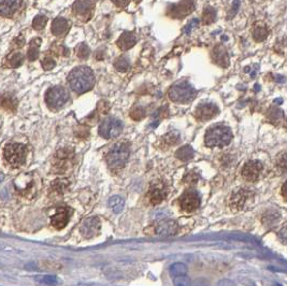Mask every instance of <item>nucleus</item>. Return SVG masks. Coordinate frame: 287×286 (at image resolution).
<instances>
[{
  "label": "nucleus",
  "instance_id": "obj_30",
  "mask_svg": "<svg viewBox=\"0 0 287 286\" xmlns=\"http://www.w3.org/2000/svg\"><path fill=\"white\" fill-rule=\"evenodd\" d=\"M169 272H170V276H171L172 278L185 276L187 273V267L184 264H181V263L173 264L171 267H170Z\"/></svg>",
  "mask_w": 287,
  "mask_h": 286
},
{
  "label": "nucleus",
  "instance_id": "obj_1",
  "mask_svg": "<svg viewBox=\"0 0 287 286\" xmlns=\"http://www.w3.org/2000/svg\"><path fill=\"white\" fill-rule=\"evenodd\" d=\"M68 83L72 91L78 94H83L93 88L95 84V76L90 67L79 66L69 73Z\"/></svg>",
  "mask_w": 287,
  "mask_h": 286
},
{
  "label": "nucleus",
  "instance_id": "obj_51",
  "mask_svg": "<svg viewBox=\"0 0 287 286\" xmlns=\"http://www.w3.org/2000/svg\"><path fill=\"white\" fill-rule=\"evenodd\" d=\"M274 103H283V99L280 98V99H274Z\"/></svg>",
  "mask_w": 287,
  "mask_h": 286
},
{
  "label": "nucleus",
  "instance_id": "obj_10",
  "mask_svg": "<svg viewBox=\"0 0 287 286\" xmlns=\"http://www.w3.org/2000/svg\"><path fill=\"white\" fill-rule=\"evenodd\" d=\"M218 106L212 103H203L199 105L195 110V117L199 121L207 122L211 118H213L215 115L219 114Z\"/></svg>",
  "mask_w": 287,
  "mask_h": 286
},
{
  "label": "nucleus",
  "instance_id": "obj_48",
  "mask_svg": "<svg viewBox=\"0 0 287 286\" xmlns=\"http://www.w3.org/2000/svg\"><path fill=\"white\" fill-rule=\"evenodd\" d=\"M114 3L116 5H119V7H125V5H127L129 2L128 1H125V2L124 1H114Z\"/></svg>",
  "mask_w": 287,
  "mask_h": 286
},
{
  "label": "nucleus",
  "instance_id": "obj_47",
  "mask_svg": "<svg viewBox=\"0 0 287 286\" xmlns=\"http://www.w3.org/2000/svg\"><path fill=\"white\" fill-rule=\"evenodd\" d=\"M275 81H277L278 83H284L285 79H284V76H282V75H277L275 76Z\"/></svg>",
  "mask_w": 287,
  "mask_h": 286
},
{
  "label": "nucleus",
  "instance_id": "obj_5",
  "mask_svg": "<svg viewBox=\"0 0 287 286\" xmlns=\"http://www.w3.org/2000/svg\"><path fill=\"white\" fill-rule=\"evenodd\" d=\"M26 147L21 143H9L4 147V158L13 167H20L26 160Z\"/></svg>",
  "mask_w": 287,
  "mask_h": 286
},
{
  "label": "nucleus",
  "instance_id": "obj_25",
  "mask_svg": "<svg viewBox=\"0 0 287 286\" xmlns=\"http://www.w3.org/2000/svg\"><path fill=\"white\" fill-rule=\"evenodd\" d=\"M0 105H1L4 109L14 112L17 107V99L11 94H4L0 97Z\"/></svg>",
  "mask_w": 287,
  "mask_h": 286
},
{
  "label": "nucleus",
  "instance_id": "obj_38",
  "mask_svg": "<svg viewBox=\"0 0 287 286\" xmlns=\"http://www.w3.org/2000/svg\"><path fill=\"white\" fill-rule=\"evenodd\" d=\"M130 116L134 121H140L145 116V110L142 107H136V108L130 112Z\"/></svg>",
  "mask_w": 287,
  "mask_h": 286
},
{
  "label": "nucleus",
  "instance_id": "obj_9",
  "mask_svg": "<svg viewBox=\"0 0 287 286\" xmlns=\"http://www.w3.org/2000/svg\"><path fill=\"white\" fill-rule=\"evenodd\" d=\"M263 169V165L259 160H250L243 166L242 177L248 182H256L258 180Z\"/></svg>",
  "mask_w": 287,
  "mask_h": 286
},
{
  "label": "nucleus",
  "instance_id": "obj_2",
  "mask_svg": "<svg viewBox=\"0 0 287 286\" xmlns=\"http://www.w3.org/2000/svg\"><path fill=\"white\" fill-rule=\"evenodd\" d=\"M232 140L231 129L224 125H216L207 130L204 142L209 147H224Z\"/></svg>",
  "mask_w": 287,
  "mask_h": 286
},
{
  "label": "nucleus",
  "instance_id": "obj_16",
  "mask_svg": "<svg viewBox=\"0 0 287 286\" xmlns=\"http://www.w3.org/2000/svg\"><path fill=\"white\" fill-rule=\"evenodd\" d=\"M178 224L173 220H162L155 227V232L159 236H172L177 234Z\"/></svg>",
  "mask_w": 287,
  "mask_h": 286
},
{
  "label": "nucleus",
  "instance_id": "obj_39",
  "mask_svg": "<svg viewBox=\"0 0 287 286\" xmlns=\"http://www.w3.org/2000/svg\"><path fill=\"white\" fill-rule=\"evenodd\" d=\"M37 281L40 282L41 284H45V285H56L57 284V279L56 277H52V276H44V277H37Z\"/></svg>",
  "mask_w": 287,
  "mask_h": 286
},
{
  "label": "nucleus",
  "instance_id": "obj_7",
  "mask_svg": "<svg viewBox=\"0 0 287 286\" xmlns=\"http://www.w3.org/2000/svg\"><path fill=\"white\" fill-rule=\"evenodd\" d=\"M123 129V123L115 117H109L100 124L99 126V135L105 139H111L118 137Z\"/></svg>",
  "mask_w": 287,
  "mask_h": 286
},
{
  "label": "nucleus",
  "instance_id": "obj_35",
  "mask_svg": "<svg viewBox=\"0 0 287 286\" xmlns=\"http://www.w3.org/2000/svg\"><path fill=\"white\" fill-rule=\"evenodd\" d=\"M46 22H48V17L44 15H38L37 17H34V20L32 22V27L37 31H41L43 29Z\"/></svg>",
  "mask_w": 287,
  "mask_h": 286
},
{
  "label": "nucleus",
  "instance_id": "obj_29",
  "mask_svg": "<svg viewBox=\"0 0 287 286\" xmlns=\"http://www.w3.org/2000/svg\"><path fill=\"white\" fill-rule=\"evenodd\" d=\"M114 67L116 70L120 71V72H126V71L130 67L129 58L126 56L119 57L114 63Z\"/></svg>",
  "mask_w": 287,
  "mask_h": 286
},
{
  "label": "nucleus",
  "instance_id": "obj_41",
  "mask_svg": "<svg viewBox=\"0 0 287 286\" xmlns=\"http://www.w3.org/2000/svg\"><path fill=\"white\" fill-rule=\"evenodd\" d=\"M280 218V214L278 213H273L272 211L269 212L267 215H265V218H263V220H265V223L268 224V225H273V222H272V218Z\"/></svg>",
  "mask_w": 287,
  "mask_h": 286
},
{
  "label": "nucleus",
  "instance_id": "obj_13",
  "mask_svg": "<svg viewBox=\"0 0 287 286\" xmlns=\"http://www.w3.org/2000/svg\"><path fill=\"white\" fill-rule=\"evenodd\" d=\"M212 59L215 64L223 68H227L229 66V54L226 47L223 44H218L214 46L212 51Z\"/></svg>",
  "mask_w": 287,
  "mask_h": 286
},
{
  "label": "nucleus",
  "instance_id": "obj_46",
  "mask_svg": "<svg viewBox=\"0 0 287 286\" xmlns=\"http://www.w3.org/2000/svg\"><path fill=\"white\" fill-rule=\"evenodd\" d=\"M281 192H282V196L284 197V199L287 201V182H285V183L283 184L282 190H281Z\"/></svg>",
  "mask_w": 287,
  "mask_h": 286
},
{
  "label": "nucleus",
  "instance_id": "obj_33",
  "mask_svg": "<svg viewBox=\"0 0 287 286\" xmlns=\"http://www.w3.org/2000/svg\"><path fill=\"white\" fill-rule=\"evenodd\" d=\"M75 51H77V55L78 57L85 59L90 56L91 54V50L90 47L87 46L85 43H80L77 47H75Z\"/></svg>",
  "mask_w": 287,
  "mask_h": 286
},
{
  "label": "nucleus",
  "instance_id": "obj_43",
  "mask_svg": "<svg viewBox=\"0 0 287 286\" xmlns=\"http://www.w3.org/2000/svg\"><path fill=\"white\" fill-rule=\"evenodd\" d=\"M218 286H237L235 283H233L231 280H221V281L218 283Z\"/></svg>",
  "mask_w": 287,
  "mask_h": 286
},
{
  "label": "nucleus",
  "instance_id": "obj_27",
  "mask_svg": "<svg viewBox=\"0 0 287 286\" xmlns=\"http://www.w3.org/2000/svg\"><path fill=\"white\" fill-rule=\"evenodd\" d=\"M194 154L195 152L191 145H185L179 148L177 153H175V156L182 160V162H187V160H191L194 157Z\"/></svg>",
  "mask_w": 287,
  "mask_h": 286
},
{
  "label": "nucleus",
  "instance_id": "obj_34",
  "mask_svg": "<svg viewBox=\"0 0 287 286\" xmlns=\"http://www.w3.org/2000/svg\"><path fill=\"white\" fill-rule=\"evenodd\" d=\"M180 140V135L178 132H170L163 137V141H165L168 145L177 144Z\"/></svg>",
  "mask_w": 287,
  "mask_h": 286
},
{
  "label": "nucleus",
  "instance_id": "obj_18",
  "mask_svg": "<svg viewBox=\"0 0 287 286\" xmlns=\"http://www.w3.org/2000/svg\"><path fill=\"white\" fill-rule=\"evenodd\" d=\"M15 187L16 190L23 195H27L29 190L33 188V180L31 175H23L15 180Z\"/></svg>",
  "mask_w": 287,
  "mask_h": 286
},
{
  "label": "nucleus",
  "instance_id": "obj_37",
  "mask_svg": "<svg viewBox=\"0 0 287 286\" xmlns=\"http://www.w3.org/2000/svg\"><path fill=\"white\" fill-rule=\"evenodd\" d=\"M199 180V177L194 171H190L189 174H186V176L183 178V182L186 184H190V185H195L197 184Z\"/></svg>",
  "mask_w": 287,
  "mask_h": 286
},
{
  "label": "nucleus",
  "instance_id": "obj_32",
  "mask_svg": "<svg viewBox=\"0 0 287 286\" xmlns=\"http://www.w3.org/2000/svg\"><path fill=\"white\" fill-rule=\"evenodd\" d=\"M23 61H24V56H23L22 53L17 52V53H14V54H12V55H10L9 65L11 67L16 68V67L21 66V65L23 64Z\"/></svg>",
  "mask_w": 287,
  "mask_h": 286
},
{
  "label": "nucleus",
  "instance_id": "obj_40",
  "mask_svg": "<svg viewBox=\"0 0 287 286\" xmlns=\"http://www.w3.org/2000/svg\"><path fill=\"white\" fill-rule=\"evenodd\" d=\"M56 66V63L53 58L51 57H45L42 61V67L45 70H51L52 68H54Z\"/></svg>",
  "mask_w": 287,
  "mask_h": 286
},
{
  "label": "nucleus",
  "instance_id": "obj_15",
  "mask_svg": "<svg viewBox=\"0 0 287 286\" xmlns=\"http://www.w3.org/2000/svg\"><path fill=\"white\" fill-rule=\"evenodd\" d=\"M69 219H70L69 210L67 209V208H60L54 215L52 216L51 223L55 228L62 229L68 224Z\"/></svg>",
  "mask_w": 287,
  "mask_h": 286
},
{
  "label": "nucleus",
  "instance_id": "obj_4",
  "mask_svg": "<svg viewBox=\"0 0 287 286\" xmlns=\"http://www.w3.org/2000/svg\"><path fill=\"white\" fill-rule=\"evenodd\" d=\"M130 147L127 142H118L107 154V162L112 169H120L129 158Z\"/></svg>",
  "mask_w": 287,
  "mask_h": 286
},
{
  "label": "nucleus",
  "instance_id": "obj_6",
  "mask_svg": "<svg viewBox=\"0 0 287 286\" xmlns=\"http://www.w3.org/2000/svg\"><path fill=\"white\" fill-rule=\"evenodd\" d=\"M69 100V93L65 87L55 86L45 94V103L51 109H58Z\"/></svg>",
  "mask_w": 287,
  "mask_h": 286
},
{
  "label": "nucleus",
  "instance_id": "obj_42",
  "mask_svg": "<svg viewBox=\"0 0 287 286\" xmlns=\"http://www.w3.org/2000/svg\"><path fill=\"white\" fill-rule=\"evenodd\" d=\"M198 24H199V20L198 19H194V20H191L187 25L185 26L184 28V33L185 34H190L191 32V29L192 28H195L196 26H198Z\"/></svg>",
  "mask_w": 287,
  "mask_h": 286
},
{
  "label": "nucleus",
  "instance_id": "obj_28",
  "mask_svg": "<svg viewBox=\"0 0 287 286\" xmlns=\"http://www.w3.org/2000/svg\"><path fill=\"white\" fill-rule=\"evenodd\" d=\"M108 205L113 210V212L120 213L124 209V199L120 197V196H113V197L109 199Z\"/></svg>",
  "mask_w": 287,
  "mask_h": 286
},
{
  "label": "nucleus",
  "instance_id": "obj_12",
  "mask_svg": "<svg viewBox=\"0 0 287 286\" xmlns=\"http://www.w3.org/2000/svg\"><path fill=\"white\" fill-rule=\"evenodd\" d=\"M100 229V220L98 217H90L86 218L81 225L82 235L86 238H91L96 236Z\"/></svg>",
  "mask_w": 287,
  "mask_h": 286
},
{
  "label": "nucleus",
  "instance_id": "obj_45",
  "mask_svg": "<svg viewBox=\"0 0 287 286\" xmlns=\"http://www.w3.org/2000/svg\"><path fill=\"white\" fill-rule=\"evenodd\" d=\"M239 5H240V2L239 1H235V2L232 3V10H231V13L229 15V19H232V16L237 13Z\"/></svg>",
  "mask_w": 287,
  "mask_h": 286
},
{
  "label": "nucleus",
  "instance_id": "obj_50",
  "mask_svg": "<svg viewBox=\"0 0 287 286\" xmlns=\"http://www.w3.org/2000/svg\"><path fill=\"white\" fill-rule=\"evenodd\" d=\"M254 89H255V92H258L259 89H260V86H259L258 84H256V85H255V87H254Z\"/></svg>",
  "mask_w": 287,
  "mask_h": 286
},
{
  "label": "nucleus",
  "instance_id": "obj_36",
  "mask_svg": "<svg viewBox=\"0 0 287 286\" xmlns=\"http://www.w3.org/2000/svg\"><path fill=\"white\" fill-rule=\"evenodd\" d=\"M173 284L174 286H191V279L185 275V276L173 278Z\"/></svg>",
  "mask_w": 287,
  "mask_h": 286
},
{
  "label": "nucleus",
  "instance_id": "obj_49",
  "mask_svg": "<svg viewBox=\"0 0 287 286\" xmlns=\"http://www.w3.org/2000/svg\"><path fill=\"white\" fill-rule=\"evenodd\" d=\"M3 180H4V176L1 174V172H0V183H1Z\"/></svg>",
  "mask_w": 287,
  "mask_h": 286
},
{
  "label": "nucleus",
  "instance_id": "obj_31",
  "mask_svg": "<svg viewBox=\"0 0 287 286\" xmlns=\"http://www.w3.org/2000/svg\"><path fill=\"white\" fill-rule=\"evenodd\" d=\"M216 17V11L212 7H207L203 10V14H202V22L206 25H209V24H212L215 21Z\"/></svg>",
  "mask_w": 287,
  "mask_h": 286
},
{
  "label": "nucleus",
  "instance_id": "obj_17",
  "mask_svg": "<svg viewBox=\"0 0 287 286\" xmlns=\"http://www.w3.org/2000/svg\"><path fill=\"white\" fill-rule=\"evenodd\" d=\"M69 28L70 23L66 19H64V17H57L52 23L51 31L56 37H64L69 32Z\"/></svg>",
  "mask_w": 287,
  "mask_h": 286
},
{
  "label": "nucleus",
  "instance_id": "obj_23",
  "mask_svg": "<svg viewBox=\"0 0 287 286\" xmlns=\"http://www.w3.org/2000/svg\"><path fill=\"white\" fill-rule=\"evenodd\" d=\"M95 8V2L90 1V0H83V1H77L73 4V11L77 14L86 15Z\"/></svg>",
  "mask_w": 287,
  "mask_h": 286
},
{
  "label": "nucleus",
  "instance_id": "obj_14",
  "mask_svg": "<svg viewBox=\"0 0 287 286\" xmlns=\"http://www.w3.org/2000/svg\"><path fill=\"white\" fill-rule=\"evenodd\" d=\"M167 195H168L167 188L165 185H163V184H161V183L155 184V185L152 186L150 193H149L151 204L152 205L160 204L161 201L165 200V198L167 197Z\"/></svg>",
  "mask_w": 287,
  "mask_h": 286
},
{
  "label": "nucleus",
  "instance_id": "obj_21",
  "mask_svg": "<svg viewBox=\"0 0 287 286\" xmlns=\"http://www.w3.org/2000/svg\"><path fill=\"white\" fill-rule=\"evenodd\" d=\"M250 192L247 189H239L238 192H235L231 196L230 199V205L231 207L236 208V209H241V208L244 206L245 201L249 198Z\"/></svg>",
  "mask_w": 287,
  "mask_h": 286
},
{
  "label": "nucleus",
  "instance_id": "obj_52",
  "mask_svg": "<svg viewBox=\"0 0 287 286\" xmlns=\"http://www.w3.org/2000/svg\"><path fill=\"white\" fill-rule=\"evenodd\" d=\"M285 127H287V118H286V121H285Z\"/></svg>",
  "mask_w": 287,
  "mask_h": 286
},
{
  "label": "nucleus",
  "instance_id": "obj_26",
  "mask_svg": "<svg viewBox=\"0 0 287 286\" xmlns=\"http://www.w3.org/2000/svg\"><path fill=\"white\" fill-rule=\"evenodd\" d=\"M41 45V39L37 38L34 40H32V42L29 43L28 47V52H27V58L29 61H36V59L39 57V47Z\"/></svg>",
  "mask_w": 287,
  "mask_h": 286
},
{
  "label": "nucleus",
  "instance_id": "obj_44",
  "mask_svg": "<svg viewBox=\"0 0 287 286\" xmlns=\"http://www.w3.org/2000/svg\"><path fill=\"white\" fill-rule=\"evenodd\" d=\"M280 239L283 242L287 243V227H284L280 231Z\"/></svg>",
  "mask_w": 287,
  "mask_h": 286
},
{
  "label": "nucleus",
  "instance_id": "obj_24",
  "mask_svg": "<svg viewBox=\"0 0 287 286\" xmlns=\"http://www.w3.org/2000/svg\"><path fill=\"white\" fill-rule=\"evenodd\" d=\"M267 120L272 123V124H280L281 121L283 120V117H284V113L282 110H280L278 107H275V106H271L270 108L268 109L267 111Z\"/></svg>",
  "mask_w": 287,
  "mask_h": 286
},
{
  "label": "nucleus",
  "instance_id": "obj_20",
  "mask_svg": "<svg viewBox=\"0 0 287 286\" xmlns=\"http://www.w3.org/2000/svg\"><path fill=\"white\" fill-rule=\"evenodd\" d=\"M21 4L22 2L16 1V0H4V1H0V15L12 16L14 12L20 8Z\"/></svg>",
  "mask_w": 287,
  "mask_h": 286
},
{
  "label": "nucleus",
  "instance_id": "obj_3",
  "mask_svg": "<svg viewBox=\"0 0 287 286\" xmlns=\"http://www.w3.org/2000/svg\"><path fill=\"white\" fill-rule=\"evenodd\" d=\"M168 95L169 98L174 103L187 104L195 99L197 92L195 87L187 81H180L170 87Z\"/></svg>",
  "mask_w": 287,
  "mask_h": 286
},
{
  "label": "nucleus",
  "instance_id": "obj_19",
  "mask_svg": "<svg viewBox=\"0 0 287 286\" xmlns=\"http://www.w3.org/2000/svg\"><path fill=\"white\" fill-rule=\"evenodd\" d=\"M116 43H118V46L122 51H127L137 43V37L131 32H125L121 35Z\"/></svg>",
  "mask_w": 287,
  "mask_h": 286
},
{
  "label": "nucleus",
  "instance_id": "obj_11",
  "mask_svg": "<svg viewBox=\"0 0 287 286\" xmlns=\"http://www.w3.org/2000/svg\"><path fill=\"white\" fill-rule=\"evenodd\" d=\"M195 10V3L192 1H181L172 4L168 10V15L173 19H183L184 16L191 14Z\"/></svg>",
  "mask_w": 287,
  "mask_h": 286
},
{
  "label": "nucleus",
  "instance_id": "obj_8",
  "mask_svg": "<svg viewBox=\"0 0 287 286\" xmlns=\"http://www.w3.org/2000/svg\"><path fill=\"white\" fill-rule=\"evenodd\" d=\"M200 196L195 189H187L181 196L179 199V204L181 209L185 212H192L198 209L200 206Z\"/></svg>",
  "mask_w": 287,
  "mask_h": 286
},
{
  "label": "nucleus",
  "instance_id": "obj_22",
  "mask_svg": "<svg viewBox=\"0 0 287 286\" xmlns=\"http://www.w3.org/2000/svg\"><path fill=\"white\" fill-rule=\"evenodd\" d=\"M252 34H253V39L256 41V42H262V41H265L267 39L269 31L266 26V24H263L261 22H257L253 27Z\"/></svg>",
  "mask_w": 287,
  "mask_h": 286
}]
</instances>
